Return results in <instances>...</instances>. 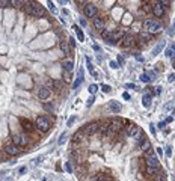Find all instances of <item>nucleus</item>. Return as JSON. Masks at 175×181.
<instances>
[{"mask_svg":"<svg viewBox=\"0 0 175 181\" xmlns=\"http://www.w3.org/2000/svg\"><path fill=\"white\" fill-rule=\"evenodd\" d=\"M174 29H175V24H174Z\"/></svg>","mask_w":175,"mask_h":181,"instance_id":"54","label":"nucleus"},{"mask_svg":"<svg viewBox=\"0 0 175 181\" xmlns=\"http://www.w3.org/2000/svg\"><path fill=\"white\" fill-rule=\"evenodd\" d=\"M62 65H64V68H65L67 71H72V68H74V63H72V60H71V59H65Z\"/></svg>","mask_w":175,"mask_h":181,"instance_id":"21","label":"nucleus"},{"mask_svg":"<svg viewBox=\"0 0 175 181\" xmlns=\"http://www.w3.org/2000/svg\"><path fill=\"white\" fill-rule=\"evenodd\" d=\"M67 171H68L70 174L72 172V166H71V163H67Z\"/></svg>","mask_w":175,"mask_h":181,"instance_id":"40","label":"nucleus"},{"mask_svg":"<svg viewBox=\"0 0 175 181\" xmlns=\"http://www.w3.org/2000/svg\"><path fill=\"white\" fill-rule=\"evenodd\" d=\"M122 128H124V121L115 118V119H112V124H110V133L109 136H116L119 131H122Z\"/></svg>","mask_w":175,"mask_h":181,"instance_id":"4","label":"nucleus"},{"mask_svg":"<svg viewBox=\"0 0 175 181\" xmlns=\"http://www.w3.org/2000/svg\"><path fill=\"white\" fill-rule=\"evenodd\" d=\"M60 50L64 51V55H65V56H70V47H68V44H67V42H64V41L60 42Z\"/></svg>","mask_w":175,"mask_h":181,"instance_id":"23","label":"nucleus"},{"mask_svg":"<svg viewBox=\"0 0 175 181\" xmlns=\"http://www.w3.org/2000/svg\"><path fill=\"white\" fill-rule=\"evenodd\" d=\"M24 12L30 17H35V18H39V17H44L45 14V9L42 6H39L38 3L35 2H27L24 5Z\"/></svg>","mask_w":175,"mask_h":181,"instance_id":"1","label":"nucleus"},{"mask_svg":"<svg viewBox=\"0 0 175 181\" xmlns=\"http://www.w3.org/2000/svg\"><path fill=\"white\" fill-rule=\"evenodd\" d=\"M141 40H142L143 42H148L149 40H151V33H149V32H146V30H145V32H143V33L141 35Z\"/></svg>","mask_w":175,"mask_h":181,"instance_id":"26","label":"nucleus"},{"mask_svg":"<svg viewBox=\"0 0 175 181\" xmlns=\"http://www.w3.org/2000/svg\"><path fill=\"white\" fill-rule=\"evenodd\" d=\"M65 140H67V136H65V134H62V136H60V139H59V145H62Z\"/></svg>","mask_w":175,"mask_h":181,"instance_id":"37","label":"nucleus"},{"mask_svg":"<svg viewBox=\"0 0 175 181\" xmlns=\"http://www.w3.org/2000/svg\"><path fill=\"white\" fill-rule=\"evenodd\" d=\"M166 56H168V57H172V59H174V57H175V50H174V48H172V47H171V48H168V50H166Z\"/></svg>","mask_w":175,"mask_h":181,"instance_id":"30","label":"nucleus"},{"mask_svg":"<svg viewBox=\"0 0 175 181\" xmlns=\"http://www.w3.org/2000/svg\"><path fill=\"white\" fill-rule=\"evenodd\" d=\"M143 27H145L146 32H149L151 35H157V33L161 32L160 24H159L157 21H154V20H145V21H143Z\"/></svg>","mask_w":175,"mask_h":181,"instance_id":"2","label":"nucleus"},{"mask_svg":"<svg viewBox=\"0 0 175 181\" xmlns=\"http://www.w3.org/2000/svg\"><path fill=\"white\" fill-rule=\"evenodd\" d=\"M50 88L48 86H42V88H39V90H38V97H39V100H47L48 97H50Z\"/></svg>","mask_w":175,"mask_h":181,"instance_id":"15","label":"nucleus"},{"mask_svg":"<svg viewBox=\"0 0 175 181\" xmlns=\"http://www.w3.org/2000/svg\"><path fill=\"white\" fill-rule=\"evenodd\" d=\"M157 2H160V3H163L165 6H168V5H171V0H157Z\"/></svg>","mask_w":175,"mask_h":181,"instance_id":"38","label":"nucleus"},{"mask_svg":"<svg viewBox=\"0 0 175 181\" xmlns=\"http://www.w3.org/2000/svg\"><path fill=\"white\" fill-rule=\"evenodd\" d=\"M12 142L18 147H26L29 144V137L26 134H14L12 136Z\"/></svg>","mask_w":175,"mask_h":181,"instance_id":"7","label":"nucleus"},{"mask_svg":"<svg viewBox=\"0 0 175 181\" xmlns=\"http://www.w3.org/2000/svg\"><path fill=\"white\" fill-rule=\"evenodd\" d=\"M83 14H85L88 18H94V17H97V6L92 5V3H86L85 8H83Z\"/></svg>","mask_w":175,"mask_h":181,"instance_id":"8","label":"nucleus"},{"mask_svg":"<svg viewBox=\"0 0 175 181\" xmlns=\"http://www.w3.org/2000/svg\"><path fill=\"white\" fill-rule=\"evenodd\" d=\"M103 40L109 44H116V33H113L112 30H103L101 32Z\"/></svg>","mask_w":175,"mask_h":181,"instance_id":"9","label":"nucleus"},{"mask_svg":"<svg viewBox=\"0 0 175 181\" xmlns=\"http://www.w3.org/2000/svg\"><path fill=\"white\" fill-rule=\"evenodd\" d=\"M174 113H175V110H174Z\"/></svg>","mask_w":175,"mask_h":181,"instance_id":"55","label":"nucleus"},{"mask_svg":"<svg viewBox=\"0 0 175 181\" xmlns=\"http://www.w3.org/2000/svg\"><path fill=\"white\" fill-rule=\"evenodd\" d=\"M0 5H2V8H15L14 6V0H2Z\"/></svg>","mask_w":175,"mask_h":181,"instance_id":"22","label":"nucleus"},{"mask_svg":"<svg viewBox=\"0 0 175 181\" xmlns=\"http://www.w3.org/2000/svg\"><path fill=\"white\" fill-rule=\"evenodd\" d=\"M47 86H48L50 89L60 90V89H62V82H60V80H50V82L47 83Z\"/></svg>","mask_w":175,"mask_h":181,"instance_id":"17","label":"nucleus"},{"mask_svg":"<svg viewBox=\"0 0 175 181\" xmlns=\"http://www.w3.org/2000/svg\"><path fill=\"white\" fill-rule=\"evenodd\" d=\"M126 88H128V89H133V88H134V85H131V83H128V85H126Z\"/></svg>","mask_w":175,"mask_h":181,"instance_id":"47","label":"nucleus"},{"mask_svg":"<svg viewBox=\"0 0 175 181\" xmlns=\"http://www.w3.org/2000/svg\"><path fill=\"white\" fill-rule=\"evenodd\" d=\"M163 45H165L163 42H160V44H157V47H156V48H154V51H153V55H157V53H159V51H160L161 48H163Z\"/></svg>","mask_w":175,"mask_h":181,"instance_id":"32","label":"nucleus"},{"mask_svg":"<svg viewBox=\"0 0 175 181\" xmlns=\"http://www.w3.org/2000/svg\"><path fill=\"white\" fill-rule=\"evenodd\" d=\"M153 14H154L156 17H163V15H165V5L160 3V2L154 3V5H153Z\"/></svg>","mask_w":175,"mask_h":181,"instance_id":"12","label":"nucleus"},{"mask_svg":"<svg viewBox=\"0 0 175 181\" xmlns=\"http://www.w3.org/2000/svg\"><path fill=\"white\" fill-rule=\"evenodd\" d=\"M156 70H157V71H161V70H163V65H161V63H157V65H156Z\"/></svg>","mask_w":175,"mask_h":181,"instance_id":"42","label":"nucleus"},{"mask_svg":"<svg viewBox=\"0 0 175 181\" xmlns=\"http://www.w3.org/2000/svg\"><path fill=\"white\" fill-rule=\"evenodd\" d=\"M159 172V167H151V166H146V174L148 175H156Z\"/></svg>","mask_w":175,"mask_h":181,"instance_id":"27","label":"nucleus"},{"mask_svg":"<svg viewBox=\"0 0 175 181\" xmlns=\"http://www.w3.org/2000/svg\"><path fill=\"white\" fill-rule=\"evenodd\" d=\"M121 42H122L121 45H122L124 48H131V47L136 44V38H134L133 35H126V36L122 38Z\"/></svg>","mask_w":175,"mask_h":181,"instance_id":"10","label":"nucleus"},{"mask_svg":"<svg viewBox=\"0 0 175 181\" xmlns=\"http://www.w3.org/2000/svg\"><path fill=\"white\" fill-rule=\"evenodd\" d=\"M94 27L97 30H104V20L101 17H94Z\"/></svg>","mask_w":175,"mask_h":181,"instance_id":"16","label":"nucleus"},{"mask_svg":"<svg viewBox=\"0 0 175 181\" xmlns=\"http://www.w3.org/2000/svg\"><path fill=\"white\" fill-rule=\"evenodd\" d=\"M20 122H21L23 130H24V131H27V133H33V130L36 128V127H35L29 119H26V118H21V119H20Z\"/></svg>","mask_w":175,"mask_h":181,"instance_id":"13","label":"nucleus"},{"mask_svg":"<svg viewBox=\"0 0 175 181\" xmlns=\"http://www.w3.org/2000/svg\"><path fill=\"white\" fill-rule=\"evenodd\" d=\"M35 127L36 130H39L41 133H47L50 130V121L48 118H45V116H38L35 121Z\"/></svg>","mask_w":175,"mask_h":181,"instance_id":"3","label":"nucleus"},{"mask_svg":"<svg viewBox=\"0 0 175 181\" xmlns=\"http://www.w3.org/2000/svg\"><path fill=\"white\" fill-rule=\"evenodd\" d=\"M97 89H98V86H97V85H91V86H89V92L94 95V94L97 92Z\"/></svg>","mask_w":175,"mask_h":181,"instance_id":"33","label":"nucleus"},{"mask_svg":"<svg viewBox=\"0 0 175 181\" xmlns=\"http://www.w3.org/2000/svg\"><path fill=\"white\" fill-rule=\"evenodd\" d=\"M109 109H110L112 112H113V113H119V112H121V109H122V106L119 104L118 101H110Z\"/></svg>","mask_w":175,"mask_h":181,"instance_id":"18","label":"nucleus"},{"mask_svg":"<svg viewBox=\"0 0 175 181\" xmlns=\"http://www.w3.org/2000/svg\"><path fill=\"white\" fill-rule=\"evenodd\" d=\"M101 89L104 90L106 94H107V92H110V90H112V88H110V86H107V85H103V86H101Z\"/></svg>","mask_w":175,"mask_h":181,"instance_id":"34","label":"nucleus"},{"mask_svg":"<svg viewBox=\"0 0 175 181\" xmlns=\"http://www.w3.org/2000/svg\"><path fill=\"white\" fill-rule=\"evenodd\" d=\"M139 148L142 149V151H148L149 148H151V144H149V140L145 137L142 142H141V144H139Z\"/></svg>","mask_w":175,"mask_h":181,"instance_id":"20","label":"nucleus"},{"mask_svg":"<svg viewBox=\"0 0 175 181\" xmlns=\"http://www.w3.org/2000/svg\"><path fill=\"white\" fill-rule=\"evenodd\" d=\"M110 67H112V68H119L116 62H110Z\"/></svg>","mask_w":175,"mask_h":181,"instance_id":"43","label":"nucleus"},{"mask_svg":"<svg viewBox=\"0 0 175 181\" xmlns=\"http://www.w3.org/2000/svg\"><path fill=\"white\" fill-rule=\"evenodd\" d=\"M142 133V130L137 125H134V124H127V127H126V134L128 136V137H137Z\"/></svg>","mask_w":175,"mask_h":181,"instance_id":"6","label":"nucleus"},{"mask_svg":"<svg viewBox=\"0 0 175 181\" xmlns=\"http://www.w3.org/2000/svg\"><path fill=\"white\" fill-rule=\"evenodd\" d=\"M47 6L50 8V11H52V12H56V8H55V5H53L52 2H48V3H47Z\"/></svg>","mask_w":175,"mask_h":181,"instance_id":"36","label":"nucleus"},{"mask_svg":"<svg viewBox=\"0 0 175 181\" xmlns=\"http://www.w3.org/2000/svg\"><path fill=\"white\" fill-rule=\"evenodd\" d=\"M74 30H76V35H77V40L79 41H83L85 40V35H83V32L80 30V27H77V26H74V27H72Z\"/></svg>","mask_w":175,"mask_h":181,"instance_id":"24","label":"nucleus"},{"mask_svg":"<svg viewBox=\"0 0 175 181\" xmlns=\"http://www.w3.org/2000/svg\"><path fill=\"white\" fill-rule=\"evenodd\" d=\"M82 80H83V75H79V77H77V80L74 82L72 88H74V89H76V88H79V86H80V83H82Z\"/></svg>","mask_w":175,"mask_h":181,"instance_id":"31","label":"nucleus"},{"mask_svg":"<svg viewBox=\"0 0 175 181\" xmlns=\"http://www.w3.org/2000/svg\"><path fill=\"white\" fill-rule=\"evenodd\" d=\"M3 151L8 154V156H17V154L20 152L18 145H15L14 142H12V144H6V145H5V148H3Z\"/></svg>","mask_w":175,"mask_h":181,"instance_id":"11","label":"nucleus"},{"mask_svg":"<svg viewBox=\"0 0 175 181\" xmlns=\"http://www.w3.org/2000/svg\"><path fill=\"white\" fill-rule=\"evenodd\" d=\"M26 3H27V0H14V6L15 8H23Z\"/></svg>","mask_w":175,"mask_h":181,"instance_id":"28","label":"nucleus"},{"mask_svg":"<svg viewBox=\"0 0 175 181\" xmlns=\"http://www.w3.org/2000/svg\"><path fill=\"white\" fill-rule=\"evenodd\" d=\"M172 48H174V50H175V44H172Z\"/></svg>","mask_w":175,"mask_h":181,"instance_id":"53","label":"nucleus"},{"mask_svg":"<svg viewBox=\"0 0 175 181\" xmlns=\"http://www.w3.org/2000/svg\"><path fill=\"white\" fill-rule=\"evenodd\" d=\"M60 2H62V3H67V2H68V0H60Z\"/></svg>","mask_w":175,"mask_h":181,"instance_id":"52","label":"nucleus"},{"mask_svg":"<svg viewBox=\"0 0 175 181\" xmlns=\"http://www.w3.org/2000/svg\"><path fill=\"white\" fill-rule=\"evenodd\" d=\"M146 166H151V167H160V162L156 156L153 154H148L146 156Z\"/></svg>","mask_w":175,"mask_h":181,"instance_id":"14","label":"nucleus"},{"mask_svg":"<svg viewBox=\"0 0 175 181\" xmlns=\"http://www.w3.org/2000/svg\"><path fill=\"white\" fill-rule=\"evenodd\" d=\"M161 92V88H156V94H160Z\"/></svg>","mask_w":175,"mask_h":181,"instance_id":"49","label":"nucleus"},{"mask_svg":"<svg viewBox=\"0 0 175 181\" xmlns=\"http://www.w3.org/2000/svg\"><path fill=\"white\" fill-rule=\"evenodd\" d=\"M166 154H168V156H171V154H172V148H171V147L166 148Z\"/></svg>","mask_w":175,"mask_h":181,"instance_id":"44","label":"nucleus"},{"mask_svg":"<svg viewBox=\"0 0 175 181\" xmlns=\"http://www.w3.org/2000/svg\"><path fill=\"white\" fill-rule=\"evenodd\" d=\"M44 109H45V110H50V112H53V106H52V104H44Z\"/></svg>","mask_w":175,"mask_h":181,"instance_id":"39","label":"nucleus"},{"mask_svg":"<svg viewBox=\"0 0 175 181\" xmlns=\"http://www.w3.org/2000/svg\"><path fill=\"white\" fill-rule=\"evenodd\" d=\"M82 130L85 131V134H88V136H92V134H95V133H98L100 131V122H97V121H94V122H89V124H86Z\"/></svg>","mask_w":175,"mask_h":181,"instance_id":"5","label":"nucleus"},{"mask_svg":"<svg viewBox=\"0 0 175 181\" xmlns=\"http://www.w3.org/2000/svg\"><path fill=\"white\" fill-rule=\"evenodd\" d=\"M142 104H143L145 107H149V106H151V97H149V95H143Z\"/></svg>","mask_w":175,"mask_h":181,"instance_id":"25","label":"nucleus"},{"mask_svg":"<svg viewBox=\"0 0 175 181\" xmlns=\"http://www.w3.org/2000/svg\"><path fill=\"white\" fill-rule=\"evenodd\" d=\"M172 80H175V75H174V74L169 75V82H172Z\"/></svg>","mask_w":175,"mask_h":181,"instance_id":"48","label":"nucleus"},{"mask_svg":"<svg viewBox=\"0 0 175 181\" xmlns=\"http://www.w3.org/2000/svg\"><path fill=\"white\" fill-rule=\"evenodd\" d=\"M74 119H76V118H71V119H70V121H68V125H71V124H72V122H74Z\"/></svg>","mask_w":175,"mask_h":181,"instance_id":"50","label":"nucleus"},{"mask_svg":"<svg viewBox=\"0 0 175 181\" xmlns=\"http://www.w3.org/2000/svg\"><path fill=\"white\" fill-rule=\"evenodd\" d=\"M83 139H85V131H83V130L77 131L76 134L72 136V142H74V144H79V142H82Z\"/></svg>","mask_w":175,"mask_h":181,"instance_id":"19","label":"nucleus"},{"mask_svg":"<svg viewBox=\"0 0 175 181\" xmlns=\"http://www.w3.org/2000/svg\"><path fill=\"white\" fill-rule=\"evenodd\" d=\"M64 79H65L67 83H71V80H72V79H71V71H67V70H65V73H64Z\"/></svg>","mask_w":175,"mask_h":181,"instance_id":"29","label":"nucleus"},{"mask_svg":"<svg viewBox=\"0 0 175 181\" xmlns=\"http://www.w3.org/2000/svg\"><path fill=\"white\" fill-rule=\"evenodd\" d=\"M148 77L153 80V79H154V73H153V71H149V73H148Z\"/></svg>","mask_w":175,"mask_h":181,"instance_id":"46","label":"nucleus"},{"mask_svg":"<svg viewBox=\"0 0 175 181\" xmlns=\"http://www.w3.org/2000/svg\"><path fill=\"white\" fill-rule=\"evenodd\" d=\"M77 3H79V5H86L88 0H77Z\"/></svg>","mask_w":175,"mask_h":181,"instance_id":"45","label":"nucleus"},{"mask_svg":"<svg viewBox=\"0 0 175 181\" xmlns=\"http://www.w3.org/2000/svg\"><path fill=\"white\" fill-rule=\"evenodd\" d=\"M80 24H82V26H86V21H85V20L82 18V20H80Z\"/></svg>","mask_w":175,"mask_h":181,"instance_id":"51","label":"nucleus"},{"mask_svg":"<svg viewBox=\"0 0 175 181\" xmlns=\"http://www.w3.org/2000/svg\"><path fill=\"white\" fill-rule=\"evenodd\" d=\"M141 80H142V82H149V80H151V79H149V77H148V74H142Z\"/></svg>","mask_w":175,"mask_h":181,"instance_id":"35","label":"nucleus"},{"mask_svg":"<svg viewBox=\"0 0 175 181\" xmlns=\"http://www.w3.org/2000/svg\"><path fill=\"white\" fill-rule=\"evenodd\" d=\"M70 45H71V47L76 45V40H74V38H70Z\"/></svg>","mask_w":175,"mask_h":181,"instance_id":"41","label":"nucleus"}]
</instances>
